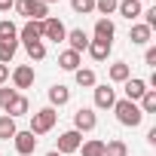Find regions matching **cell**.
I'll return each instance as SVG.
<instances>
[{
  "label": "cell",
  "mask_w": 156,
  "mask_h": 156,
  "mask_svg": "<svg viewBox=\"0 0 156 156\" xmlns=\"http://www.w3.org/2000/svg\"><path fill=\"white\" fill-rule=\"evenodd\" d=\"M25 52H28L31 61H43V58H46V43H43V40H40V43H28Z\"/></svg>",
  "instance_id": "27"
},
{
  "label": "cell",
  "mask_w": 156,
  "mask_h": 156,
  "mask_svg": "<svg viewBox=\"0 0 156 156\" xmlns=\"http://www.w3.org/2000/svg\"><path fill=\"white\" fill-rule=\"evenodd\" d=\"M16 95H19L16 89H9V86H0V107L6 110V107L12 104V98H16Z\"/></svg>",
  "instance_id": "31"
},
{
  "label": "cell",
  "mask_w": 156,
  "mask_h": 156,
  "mask_svg": "<svg viewBox=\"0 0 156 156\" xmlns=\"http://www.w3.org/2000/svg\"><path fill=\"white\" fill-rule=\"evenodd\" d=\"M80 61H83L80 52H73V49H64V52L58 55V67H61V70H70V73L80 67Z\"/></svg>",
  "instance_id": "21"
},
{
  "label": "cell",
  "mask_w": 156,
  "mask_h": 156,
  "mask_svg": "<svg viewBox=\"0 0 156 156\" xmlns=\"http://www.w3.org/2000/svg\"><path fill=\"white\" fill-rule=\"evenodd\" d=\"M55 122H58V110H55V107H43V110H37V113L31 116V129H28V132H34V135L40 138V135L52 132Z\"/></svg>",
  "instance_id": "2"
},
{
  "label": "cell",
  "mask_w": 156,
  "mask_h": 156,
  "mask_svg": "<svg viewBox=\"0 0 156 156\" xmlns=\"http://www.w3.org/2000/svg\"><path fill=\"white\" fill-rule=\"evenodd\" d=\"M9 76H12V89L19 92V89H31V86H34V76H37V73H34L31 64H19V67H12Z\"/></svg>",
  "instance_id": "7"
},
{
  "label": "cell",
  "mask_w": 156,
  "mask_h": 156,
  "mask_svg": "<svg viewBox=\"0 0 156 156\" xmlns=\"http://www.w3.org/2000/svg\"><path fill=\"white\" fill-rule=\"evenodd\" d=\"M116 12L122 16V19H129V22H135L144 9H141V3L138 0H119V6H116Z\"/></svg>",
  "instance_id": "20"
},
{
  "label": "cell",
  "mask_w": 156,
  "mask_h": 156,
  "mask_svg": "<svg viewBox=\"0 0 156 156\" xmlns=\"http://www.w3.org/2000/svg\"><path fill=\"white\" fill-rule=\"evenodd\" d=\"M116 6H119V0H95V9L101 12V19L113 16V12H116Z\"/></svg>",
  "instance_id": "29"
},
{
  "label": "cell",
  "mask_w": 156,
  "mask_h": 156,
  "mask_svg": "<svg viewBox=\"0 0 156 156\" xmlns=\"http://www.w3.org/2000/svg\"><path fill=\"white\" fill-rule=\"evenodd\" d=\"M19 40L28 46V43H40L43 40V25L40 22H25L22 28H19Z\"/></svg>",
  "instance_id": "10"
},
{
  "label": "cell",
  "mask_w": 156,
  "mask_h": 156,
  "mask_svg": "<svg viewBox=\"0 0 156 156\" xmlns=\"http://www.w3.org/2000/svg\"><path fill=\"white\" fill-rule=\"evenodd\" d=\"M70 9L76 16H89V12H95V0H70Z\"/></svg>",
  "instance_id": "28"
},
{
  "label": "cell",
  "mask_w": 156,
  "mask_h": 156,
  "mask_svg": "<svg viewBox=\"0 0 156 156\" xmlns=\"http://www.w3.org/2000/svg\"><path fill=\"white\" fill-rule=\"evenodd\" d=\"M113 37H116V25H113L110 19H98V22H95V40L113 43Z\"/></svg>",
  "instance_id": "18"
},
{
  "label": "cell",
  "mask_w": 156,
  "mask_h": 156,
  "mask_svg": "<svg viewBox=\"0 0 156 156\" xmlns=\"http://www.w3.org/2000/svg\"><path fill=\"white\" fill-rule=\"evenodd\" d=\"M138 107H141V113H144V116H147V113H156V89H147V92L141 95Z\"/></svg>",
  "instance_id": "26"
},
{
  "label": "cell",
  "mask_w": 156,
  "mask_h": 156,
  "mask_svg": "<svg viewBox=\"0 0 156 156\" xmlns=\"http://www.w3.org/2000/svg\"><path fill=\"white\" fill-rule=\"evenodd\" d=\"M95 126H98V116H95V110L92 107H80V110H76L73 113V129L76 132H95Z\"/></svg>",
  "instance_id": "8"
},
{
  "label": "cell",
  "mask_w": 156,
  "mask_h": 156,
  "mask_svg": "<svg viewBox=\"0 0 156 156\" xmlns=\"http://www.w3.org/2000/svg\"><path fill=\"white\" fill-rule=\"evenodd\" d=\"M19 52V43H0V64H9Z\"/></svg>",
  "instance_id": "30"
},
{
  "label": "cell",
  "mask_w": 156,
  "mask_h": 156,
  "mask_svg": "<svg viewBox=\"0 0 156 156\" xmlns=\"http://www.w3.org/2000/svg\"><path fill=\"white\" fill-rule=\"evenodd\" d=\"M141 16H144V25L153 31V28H156V6H153V9H147V12H141Z\"/></svg>",
  "instance_id": "32"
},
{
  "label": "cell",
  "mask_w": 156,
  "mask_h": 156,
  "mask_svg": "<svg viewBox=\"0 0 156 156\" xmlns=\"http://www.w3.org/2000/svg\"><path fill=\"white\" fill-rule=\"evenodd\" d=\"M150 37H153V31H150L144 22H135V25H132V31H129L132 46H147V43H150Z\"/></svg>",
  "instance_id": "14"
},
{
  "label": "cell",
  "mask_w": 156,
  "mask_h": 156,
  "mask_svg": "<svg viewBox=\"0 0 156 156\" xmlns=\"http://www.w3.org/2000/svg\"><path fill=\"white\" fill-rule=\"evenodd\" d=\"M16 6V0H0V12H9Z\"/></svg>",
  "instance_id": "35"
},
{
  "label": "cell",
  "mask_w": 156,
  "mask_h": 156,
  "mask_svg": "<svg viewBox=\"0 0 156 156\" xmlns=\"http://www.w3.org/2000/svg\"><path fill=\"white\" fill-rule=\"evenodd\" d=\"M19 16H25L28 22H43L49 19V6L43 3V0H16V6H12Z\"/></svg>",
  "instance_id": "3"
},
{
  "label": "cell",
  "mask_w": 156,
  "mask_h": 156,
  "mask_svg": "<svg viewBox=\"0 0 156 156\" xmlns=\"http://www.w3.org/2000/svg\"><path fill=\"white\" fill-rule=\"evenodd\" d=\"M122 86H126V98L129 101H141V95L147 92V80H138V76H129Z\"/></svg>",
  "instance_id": "16"
},
{
  "label": "cell",
  "mask_w": 156,
  "mask_h": 156,
  "mask_svg": "<svg viewBox=\"0 0 156 156\" xmlns=\"http://www.w3.org/2000/svg\"><path fill=\"white\" fill-rule=\"evenodd\" d=\"M80 153L83 156H104V141L101 138H89L86 144H80Z\"/></svg>",
  "instance_id": "25"
},
{
  "label": "cell",
  "mask_w": 156,
  "mask_h": 156,
  "mask_svg": "<svg viewBox=\"0 0 156 156\" xmlns=\"http://www.w3.org/2000/svg\"><path fill=\"white\" fill-rule=\"evenodd\" d=\"M43 3H46V6H49V3H58V0H43Z\"/></svg>",
  "instance_id": "37"
},
{
  "label": "cell",
  "mask_w": 156,
  "mask_h": 156,
  "mask_svg": "<svg viewBox=\"0 0 156 156\" xmlns=\"http://www.w3.org/2000/svg\"><path fill=\"white\" fill-rule=\"evenodd\" d=\"M28 110H31V101H28V98H25V95L19 92V95L12 98V104H9V107H6L3 113H6V116H12V119H19V116H25Z\"/></svg>",
  "instance_id": "19"
},
{
  "label": "cell",
  "mask_w": 156,
  "mask_h": 156,
  "mask_svg": "<svg viewBox=\"0 0 156 156\" xmlns=\"http://www.w3.org/2000/svg\"><path fill=\"white\" fill-rule=\"evenodd\" d=\"M104 156H129V144L122 138H110L104 141Z\"/></svg>",
  "instance_id": "23"
},
{
  "label": "cell",
  "mask_w": 156,
  "mask_h": 156,
  "mask_svg": "<svg viewBox=\"0 0 156 156\" xmlns=\"http://www.w3.org/2000/svg\"><path fill=\"white\" fill-rule=\"evenodd\" d=\"M64 40L70 43L67 49H73V52H80V55H83V52H86V46H89V34H86L83 28H70Z\"/></svg>",
  "instance_id": "12"
},
{
  "label": "cell",
  "mask_w": 156,
  "mask_h": 156,
  "mask_svg": "<svg viewBox=\"0 0 156 156\" xmlns=\"http://www.w3.org/2000/svg\"><path fill=\"white\" fill-rule=\"evenodd\" d=\"M129 76H132V67H129L126 61H113V64L107 67V80H110V83H126Z\"/></svg>",
  "instance_id": "17"
},
{
  "label": "cell",
  "mask_w": 156,
  "mask_h": 156,
  "mask_svg": "<svg viewBox=\"0 0 156 156\" xmlns=\"http://www.w3.org/2000/svg\"><path fill=\"white\" fill-rule=\"evenodd\" d=\"M46 156H61V153H58V150H49V153H46Z\"/></svg>",
  "instance_id": "36"
},
{
  "label": "cell",
  "mask_w": 156,
  "mask_h": 156,
  "mask_svg": "<svg viewBox=\"0 0 156 156\" xmlns=\"http://www.w3.org/2000/svg\"><path fill=\"white\" fill-rule=\"evenodd\" d=\"M9 80V64H0V86Z\"/></svg>",
  "instance_id": "34"
},
{
  "label": "cell",
  "mask_w": 156,
  "mask_h": 156,
  "mask_svg": "<svg viewBox=\"0 0 156 156\" xmlns=\"http://www.w3.org/2000/svg\"><path fill=\"white\" fill-rule=\"evenodd\" d=\"M16 132H19L16 119L3 113V116H0V141H12V138H16Z\"/></svg>",
  "instance_id": "24"
},
{
  "label": "cell",
  "mask_w": 156,
  "mask_h": 156,
  "mask_svg": "<svg viewBox=\"0 0 156 156\" xmlns=\"http://www.w3.org/2000/svg\"><path fill=\"white\" fill-rule=\"evenodd\" d=\"M92 92H95V107H98V110H113V104H116V89H113V86L101 83V86H95Z\"/></svg>",
  "instance_id": "9"
},
{
  "label": "cell",
  "mask_w": 156,
  "mask_h": 156,
  "mask_svg": "<svg viewBox=\"0 0 156 156\" xmlns=\"http://www.w3.org/2000/svg\"><path fill=\"white\" fill-rule=\"evenodd\" d=\"M80 144H83V135L80 132H76V129H67V132H61L58 135V153L61 156H67V153H76V150H80Z\"/></svg>",
  "instance_id": "5"
},
{
  "label": "cell",
  "mask_w": 156,
  "mask_h": 156,
  "mask_svg": "<svg viewBox=\"0 0 156 156\" xmlns=\"http://www.w3.org/2000/svg\"><path fill=\"white\" fill-rule=\"evenodd\" d=\"M67 101H70V89H67L64 83L49 86V107H64Z\"/></svg>",
  "instance_id": "15"
},
{
  "label": "cell",
  "mask_w": 156,
  "mask_h": 156,
  "mask_svg": "<svg viewBox=\"0 0 156 156\" xmlns=\"http://www.w3.org/2000/svg\"><path fill=\"white\" fill-rule=\"evenodd\" d=\"M40 25H43V40H52V43H61V40L67 37V28H64V22H61V19H55V16L43 19Z\"/></svg>",
  "instance_id": "4"
},
{
  "label": "cell",
  "mask_w": 156,
  "mask_h": 156,
  "mask_svg": "<svg viewBox=\"0 0 156 156\" xmlns=\"http://www.w3.org/2000/svg\"><path fill=\"white\" fill-rule=\"evenodd\" d=\"M0 43H19V25L3 19L0 22Z\"/></svg>",
  "instance_id": "22"
},
{
  "label": "cell",
  "mask_w": 156,
  "mask_h": 156,
  "mask_svg": "<svg viewBox=\"0 0 156 156\" xmlns=\"http://www.w3.org/2000/svg\"><path fill=\"white\" fill-rule=\"evenodd\" d=\"M12 144H16V153L19 156H31L34 150H37V144H40V138L34 135V132H16V138H12Z\"/></svg>",
  "instance_id": "6"
},
{
  "label": "cell",
  "mask_w": 156,
  "mask_h": 156,
  "mask_svg": "<svg viewBox=\"0 0 156 156\" xmlns=\"http://www.w3.org/2000/svg\"><path fill=\"white\" fill-rule=\"evenodd\" d=\"M73 83L80 86V89H95L98 86V76H95L92 67H76L73 70Z\"/></svg>",
  "instance_id": "13"
},
{
  "label": "cell",
  "mask_w": 156,
  "mask_h": 156,
  "mask_svg": "<svg viewBox=\"0 0 156 156\" xmlns=\"http://www.w3.org/2000/svg\"><path fill=\"white\" fill-rule=\"evenodd\" d=\"M110 49H113V43H107V40H89V46H86V52H89L92 61H107Z\"/></svg>",
  "instance_id": "11"
},
{
  "label": "cell",
  "mask_w": 156,
  "mask_h": 156,
  "mask_svg": "<svg viewBox=\"0 0 156 156\" xmlns=\"http://www.w3.org/2000/svg\"><path fill=\"white\" fill-rule=\"evenodd\" d=\"M138 3H141V6H144V3H147V0H138Z\"/></svg>",
  "instance_id": "38"
},
{
  "label": "cell",
  "mask_w": 156,
  "mask_h": 156,
  "mask_svg": "<svg viewBox=\"0 0 156 156\" xmlns=\"http://www.w3.org/2000/svg\"><path fill=\"white\" fill-rule=\"evenodd\" d=\"M113 113H116L119 126H126V129H138V126L144 122V113H141L138 101H129V98H116V104H113Z\"/></svg>",
  "instance_id": "1"
},
{
  "label": "cell",
  "mask_w": 156,
  "mask_h": 156,
  "mask_svg": "<svg viewBox=\"0 0 156 156\" xmlns=\"http://www.w3.org/2000/svg\"><path fill=\"white\" fill-rule=\"evenodd\" d=\"M144 64H150V67H156V46H150V49L144 52Z\"/></svg>",
  "instance_id": "33"
}]
</instances>
